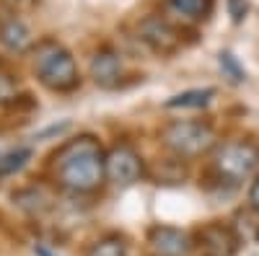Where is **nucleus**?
<instances>
[{"label":"nucleus","instance_id":"nucleus-1","mask_svg":"<svg viewBox=\"0 0 259 256\" xmlns=\"http://www.w3.org/2000/svg\"><path fill=\"white\" fill-rule=\"evenodd\" d=\"M104 150L96 137L80 135L75 140H68L52 158L55 179L70 191L89 194L99 189V184L106 179L104 171Z\"/></svg>","mask_w":259,"mask_h":256},{"label":"nucleus","instance_id":"nucleus-2","mask_svg":"<svg viewBox=\"0 0 259 256\" xmlns=\"http://www.w3.org/2000/svg\"><path fill=\"white\" fill-rule=\"evenodd\" d=\"M34 73H36L39 83L55 93H70L80 85V73L75 65V57L52 39H45L36 44Z\"/></svg>","mask_w":259,"mask_h":256},{"label":"nucleus","instance_id":"nucleus-3","mask_svg":"<svg viewBox=\"0 0 259 256\" xmlns=\"http://www.w3.org/2000/svg\"><path fill=\"white\" fill-rule=\"evenodd\" d=\"M161 142L177 158H197L215 145V130L200 119H177L161 130Z\"/></svg>","mask_w":259,"mask_h":256},{"label":"nucleus","instance_id":"nucleus-4","mask_svg":"<svg viewBox=\"0 0 259 256\" xmlns=\"http://www.w3.org/2000/svg\"><path fill=\"white\" fill-rule=\"evenodd\" d=\"M212 168L218 171L221 179L239 184L259 171V147L249 140L223 142L212 156Z\"/></svg>","mask_w":259,"mask_h":256},{"label":"nucleus","instance_id":"nucleus-5","mask_svg":"<svg viewBox=\"0 0 259 256\" xmlns=\"http://www.w3.org/2000/svg\"><path fill=\"white\" fill-rule=\"evenodd\" d=\"M104 171L106 179L117 186H130L145 176V163L140 158V153L133 145H114L104 158Z\"/></svg>","mask_w":259,"mask_h":256},{"label":"nucleus","instance_id":"nucleus-6","mask_svg":"<svg viewBox=\"0 0 259 256\" xmlns=\"http://www.w3.org/2000/svg\"><path fill=\"white\" fill-rule=\"evenodd\" d=\"M194 246L202 256H236L241 248V236L231 225L212 220L194 233Z\"/></svg>","mask_w":259,"mask_h":256},{"label":"nucleus","instance_id":"nucleus-7","mask_svg":"<svg viewBox=\"0 0 259 256\" xmlns=\"http://www.w3.org/2000/svg\"><path fill=\"white\" fill-rule=\"evenodd\" d=\"M138 36L140 41L161 57L166 55H174L179 47H182V34L179 29L171 24V21L161 18V16H145L138 26Z\"/></svg>","mask_w":259,"mask_h":256},{"label":"nucleus","instance_id":"nucleus-8","mask_svg":"<svg viewBox=\"0 0 259 256\" xmlns=\"http://www.w3.org/2000/svg\"><path fill=\"white\" fill-rule=\"evenodd\" d=\"M192 246L189 233L174 225H156L148 233V248L153 256H189Z\"/></svg>","mask_w":259,"mask_h":256},{"label":"nucleus","instance_id":"nucleus-9","mask_svg":"<svg viewBox=\"0 0 259 256\" xmlns=\"http://www.w3.org/2000/svg\"><path fill=\"white\" fill-rule=\"evenodd\" d=\"M91 78L101 88H114L122 80V57L112 47H104L91 60Z\"/></svg>","mask_w":259,"mask_h":256},{"label":"nucleus","instance_id":"nucleus-10","mask_svg":"<svg viewBox=\"0 0 259 256\" xmlns=\"http://www.w3.org/2000/svg\"><path fill=\"white\" fill-rule=\"evenodd\" d=\"M0 44L8 52H26L31 47V29L16 13L0 16Z\"/></svg>","mask_w":259,"mask_h":256},{"label":"nucleus","instance_id":"nucleus-11","mask_svg":"<svg viewBox=\"0 0 259 256\" xmlns=\"http://www.w3.org/2000/svg\"><path fill=\"white\" fill-rule=\"evenodd\" d=\"M212 98H215V88H189L171 96L163 106L166 109H205Z\"/></svg>","mask_w":259,"mask_h":256},{"label":"nucleus","instance_id":"nucleus-12","mask_svg":"<svg viewBox=\"0 0 259 256\" xmlns=\"http://www.w3.org/2000/svg\"><path fill=\"white\" fill-rule=\"evenodd\" d=\"M34 150L29 145H13V147H0V176H11L18 174L29 161Z\"/></svg>","mask_w":259,"mask_h":256},{"label":"nucleus","instance_id":"nucleus-13","mask_svg":"<svg viewBox=\"0 0 259 256\" xmlns=\"http://www.w3.org/2000/svg\"><path fill=\"white\" fill-rule=\"evenodd\" d=\"M166 3L171 6V11H177L179 16L200 21V18H207L215 0H166Z\"/></svg>","mask_w":259,"mask_h":256},{"label":"nucleus","instance_id":"nucleus-14","mask_svg":"<svg viewBox=\"0 0 259 256\" xmlns=\"http://www.w3.org/2000/svg\"><path fill=\"white\" fill-rule=\"evenodd\" d=\"M85 256H127V246H124V241L122 238H101V241H96L91 248H89V253Z\"/></svg>","mask_w":259,"mask_h":256},{"label":"nucleus","instance_id":"nucleus-15","mask_svg":"<svg viewBox=\"0 0 259 256\" xmlns=\"http://www.w3.org/2000/svg\"><path fill=\"white\" fill-rule=\"evenodd\" d=\"M13 202H16L18 207L29 210V212H39V210L47 207V197L41 194V191H36V189H24V191H18V194H13Z\"/></svg>","mask_w":259,"mask_h":256},{"label":"nucleus","instance_id":"nucleus-16","mask_svg":"<svg viewBox=\"0 0 259 256\" xmlns=\"http://www.w3.org/2000/svg\"><path fill=\"white\" fill-rule=\"evenodd\" d=\"M218 62H221V70H223L233 83H241V80L246 78V75H244V68L239 65V60H236L231 52H221V60H218Z\"/></svg>","mask_w":259,"mask_h":256},{"label":"nucleus","instance_id":"nucleus-17","mask_svg":"<svg viewBox=\"0 0 259 256\" xmlns=\"http://www.w3.org/2000/svg\"><path fill=\"white\" fill-rule=\"evenodd\" d=\"M246 11H249L246 0H228V13L233 18V24H241V21L246 18Z\"/></svg>","mask_w":259,"mask_h":256},{"label":"nucleus","instance_id":"nucleus-18","mask_svg":"<svg viewBox=\"0 0 259 256\" xmlns=\"http://www.w3.org/2000/svg\"><path fill=\"white\" fill-rule=\"evenodd\" d=\"M249 204H251L254 210H259V176L254 179V184H251V189H249Z\"/></svg>","mask_w":259,"mask_h":256},{"label":"nucleus","instance_id":"nucleus-19","mask_svg":"<svg viewBox=\"0 0 259 256\" xmlns=\"http://www.w3.org/2000/svg\"><path fill=\"white\" fill-rule=\"evenodd\" d=\"M0 3L6 6V11H8V13H18V8H24V6L29 3V0H0Z\"/></svg>","mask_w":259,"mask_h":256},{"label":"nucleus","instance_id":"nucleus-20","mask_svg":"<svg viewBox=\"0 0 259 256\" xmlns=\"http://www.w3.org/2000/svg\"><path fill=\"white\" fill-rule=\"evenodd\" d=\"M34 251H36V256H52V253H50V248H45V246H36Z\"/></svg>","mask_w":259,"mask_h":256}]
</instances>
